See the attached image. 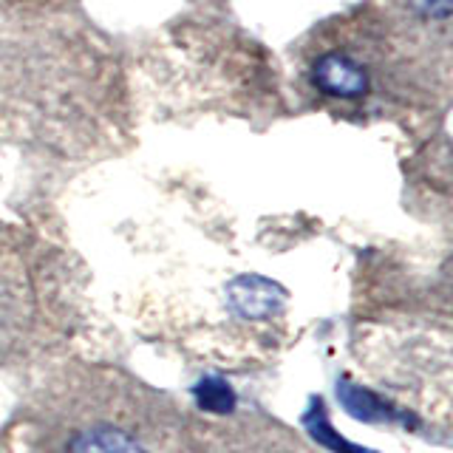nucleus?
I'll use <instances>...</instances> for the list:
<instances>
[{
  "label": "nucleus",
  "instance_id": "f257e3e1",
  "mask_svg": "<svg viewBox=\"0 0 453 453\" xmlns=\"http://www.w3.org/2000/svg\"><path fill=\"white\" fill-rule=\"evenodd\" d=\"M315 88L332 99H363L368 94V71L360 60H354L346 51H326L311 68Z\"/></svg>",
  "mask_w": 453,
  "mask_h": 453
},
{
  "label": "nucleus",
  "instance_id": "f03ea898",
  "mask_svg": "<svg viewBox=\"0 0 453 453\" xmlns=\"http://www.w3.org/2000/svg\"><path fill=\"white\" fill-rule=\"evenodd\" d=\"M226 297H230V306L241 318L261 320V318L275 315V311L283 306V301H287V292L269 278L241 275L226 287Z\"/></svg>",
  "mask_w": 453,
  "mask_h": 453
},
{
  "label": "nucleus",
  "instance_id": "7ed1b4c3",
  "mask_svg": "<svg viewBox=\"0 0 453 453\" xmlns=\"http://www.w3.org/2000/svg\"><path fill=\"white\" fill-rule=\"evenodd\" d=\"M63 453H148V450L122 428L99 422V425H91V428L71 434Z\"/></svg>",
  "mask_w": 453,
  "mask_h": 453
},
{
  "label": "nucleus",
  "instance_id": "20e7f679",
  "mask_svg": "<svg viewBox=\"0 0 453 453\" xmlns=\"http://www.w3.org/2000/svg\"><path fill=\"white\" fill-rule=\"evenodd\" d=\"M337 394H340V403L346 405L349 414L360 417L365 422H380V419H405L400 411L386 405L382 400H377L374 394H368L357 386H351V382H337Z\"/></svg>",
  "mask_w": 453,
  "mask_h": 453
},
{
  "label": "nucleus",
  "instance_id": "39448f33",
  "mask_svg": "<svg viewBox=\"0 0 453 453\" xmlns=\"http://www.w3.org/2000/svg\"><path fill=\"white\" fill-rule=\"evenodd\" d=\"M196 400L204 411H212V414H230L235 408V391L230 388V382L221 377H202L196 382Z\"/></svg>",
  "mask_w": 453,
  "mask_h": 453
},
{
  "label": "nucleus",
  "instance_id": "423d86ee",
  "mask_svg": "<svg viewBox=\"0 0 453 453\" xmlns=\"http://www.w3.org/2000/svg\"><path fill=\"white\" fill-rule=\"evenodd\" d=\"M303 422H306L309 434L318 439V445H326V448L340 450V453H368V450H360V448H354L351 442H346L343 436H337V431L329 425V419L323 417V405L320 403L311 405V411L303 417Z\"/></svg>",
  "mask_w": 453,
  "mask_h": 453
},
{
  "label": "nucleus",
  "instance_id": "0eeeda50",
  "mask_svg": "<svg viewBox=\"0 0 453 453\" xmlns=\"http://www.w3.org/2000/svg\"><path fill=\"white\" fill-rule=\"evenodd\" d=\"M411 6L428 20H448L453 12V0H411Z\"/></svg>",
  "mask_w": 453,
  "mask_h": 453
}]
</instances>
